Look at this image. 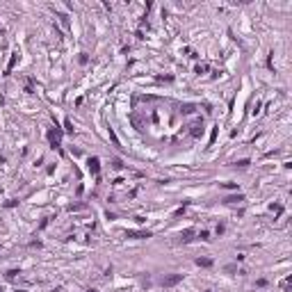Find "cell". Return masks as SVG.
Returning a JSON list of instances; mask_svg holds the SVG:
<instances>
[{
    "label": "cell",
    "mask_w": 292,
    "mask_h": 292,
    "mask_svg": "<svg viewBox=\"0 0 292 292\" xmlns=\"http://www.w3.org/2000/svg\"><path fill=\"white\" fill-rule=\"evenodd\" d=\"M215 231H217V235H222V233L226 231V226H224V224H217V228H215Z\"/></svg>",
    "instance_id": "2e32d148"
},
{
    "label": "cell",
    "mask_w": 292,
    "mask_h": 292,
    "mask_svg": "<svg viewBox=\"0 0 292 292\" xmlns=\"http://www.w3.org/2000/svg\"><path fill=\"white\" fill-rule=\"evenodd\" d=\"M183 281V274H169V276H162L160 278V285L162 288H173V285H178Z\"/></svg>",
    "instance_id": "6da1fadb"
},
{
    "label": "cell",
    "mask_w": 292,
    "mask_h": 292,
    "mask_svg": "<svg viewBox=\"0 0 292 292\" xmlns=\"http://www.w3.org/2000/svg\"><path fill=\"white\" fill-rule=\"evenodd\" d=\"M240 201H244V194H231L224 199V203H240Z\"/></svg>",
    "instance_id": "8992f818"
},
{
    "label": "cell",
    "mask_w": 292,
    "mask_h": 292,
    "mask_svg": "<svg viewBox=\"0 0 292 292\" xmlns=\"http://www.w3.org/2000/svg\"><path fill=\"white\" fill-rule=\"evenodd\" d=\"M208 71V64H201V66H196V73H206Z\"/></svg>",
    "instance_id": "d6986e66"
},
{
    "label": "cell",
    "mask_w": 292,
    "mask_h": 292,
    "mask_svg": "<svg viewBox=\"0 0 292 292\" xmlns=\"http://www.w3.org/2000/svg\"><path fill=\"white\" fill-rule=\"evenodd\" d=\"M64 126H66V132H73V123H71V121H69V119H66V121H64Z\"/></svg>",
    "instance_id": "e0dca14e"
},
{
    "label": "cell",
    "mask_w": 292,
    "mask_h": 292,
    "mask_svg": "<svg viewBox=\"0 0 292 292\" xmlns=\"http://www.w3.org/2000/svg\"><path fill=\"white\" fill-rule=\"evenodd\" d=\"M126 237H132V240H148L153 237L151 231H126Z\"/></svg>",
    "instance_id": "3957f363"
},
{
    "label": "cell",
    "mask_w": 292,
    "mask_h": 292,
    "mask_svg": "<svg viewBox=\"0 0 292 292\" xmlns=\"http://www.w3.org/2000/svg\"><path fill=\"white\" fill-rule=\"evenodd\" d=\"M194 110H196V105H192V103H185V105H181V112H183V114H192Z\"/></svg>",
    "instance_id": "9c48e42d"
},
{
    "label": "cell",
    "mask_w": 292,
    "mask_h": 292,
    "mask_svg": "<svg viewBox=\"0 0 292 292\" xmlns=\"http://www.w3.org/2000/svg\"><path fill=\"white\" fill-rule=\"evenodd\" d=\"M224 272H226V274H235V272H237V265H235V263H231V265L224 267Z\"/></svg>",
    "instance_id": "30bf717a"
},
{
    "label": "cell",
    "mask_w": 292,
    "mask_h": 292,
    "mask_svg": "<svg viewBox=\"0 0 292 292\" xmlns=\"http://www.w3.org/2000/svg\"><path fill=\"white\" fill-rule=\"evenodd\" d=\"M189 128H192V137H201L203 135V119H196Z\"/></svg>",
    "instance_id": "277c9868"
},
{
    "label": "cell",
    "mask_w": 292,
    "mask_h": 292,
    "mask_svg": "<svg viewBox=\"0 0 292 292\" xmlns=\"http://www.w3.org/2000/svg\"><path fill=\"white\" fill-rule=\"evenodd\" d=\"M82 208H85V203H71L69 210H82Z\"/></svg>",
    "instance_id": "9a60e30c"
},
{
    "label": "cell",
    "mask_w": 292,
    "mask_h": 292,
    "mask_svg": "<svg viewBox=\"0 0 292 292\" xmlns=\"http://www.w3.org/2000/svg\"><path fill=\"white\" fill-rule=\"evenodd\" d=\"M199 267H212V258H196Z\"/></svg>",
    "instance_id": "ba28073f"
},
{
    "label": "cell",
    "mask_w": 292,
    "mask_h": 292,
    "mask_svg": "<svg viewBox=\"0 0 292 292\" xmlns=\"http://www.w3.org/2000/svg\"><path fill=\"white\" fill-rule=\"evenodd\" d=\"M290 283H292V278L288 276V278H285L283 283H281V290H283V292H288V290H290Z\"/></svg>",
    "instance_id": "7c38bea8"
},
{
    "label": "cell",
    "mask_w": 292,
    "mask_h": 292,
    "mask_svg": "<svg viewBox=\"0 0 292 292\" xmlns=\"http://www.w3.org/2000/svg\"><path fill=\"white\" fill-rule=\"evenodd\" d=\"M256 285H258V288H265V285H267V278H258Z\"/></svg>",
    "instance_id": "ac0fdd59"
},
{
    "label": "cell",
    "mask_w": 292,
    "mask_h": 292,
    "mask_svg": "<svg viewBox=\"0 0 292 292\" xmlns=\"http://www.w3.org/2000/svg\"><path fill=\"white\" fill-rule=\"evenodd\" d=\"M16 203H18L16 199H12V201H7V203H5V206H7V208H14V206H16Z\"/></svg>",
    "instance_id": "7402d4cb"
},
{
    "label": "cell",
    "mask_w": 292,
    "mask_h": 292,
    "mask_svg": "<svg viewBox=\"0 0 292 292\" xmlns=\"http://www.w3.org/2000/svg\"><path fill=\"white\" fill-rule=\"evenodd\" d=\"M87 164H89V171L94 173V176H98V171H101V160H98V158H89V160H87Z\"/></svg>",
    "instance_id": "5b68a950"
},
{
    "label": "cell",
    "mask_w": 292,
    "mask_h": 292,
    "mask_svg": "<svg viewBox=\"0 0 292 292\" xmlns=\"http://www.w3.org/2000/svg\"><path fill=\"white\" fill-rule=\"evenodd\" d=\"M208 292H210V290H208Z\"/></svg>",
    "instance_id": "d4e9b609"
},
{
    "label": "cell",
    "mask_w": 292,
    "mask_h": 292,
    "mask_svg": "<svg viewBox=\"0 0 292 292\" xmlns=\"http://www.w3.org/2000/svg\"><path fill=\"white\" fill-rule=\"evenodd\" d=\"M272 208H274L276 215H281V212H283V206H278V203H276V206H272Z\"/></svg>",
    "instance_id": "ffe728a7"
},
{
    "label": "cell",
    "mask_w": 292,
    "mask_h": 292,
    "mask_svg": "<svg viewBox=\"0 0 292 292\" xmlns=\"http://www.w3.org/2000/svg\"><path fill=\"white\" fill-rule=\"evenodd\" d=\"M16 274H18V269H9V272H7V278H14Z\"/></svg>",
    "instance_id": "44dd1931"
},
{
    "label": "cell",
    "mask_w": 292,
    "mask_h": 292,
    "mask_svg": "<svg viewBox=\"0 0 292 292\" xmlns=\"http://www.w3.org/2000/svg\"><path fill=\"white\" fill-rule=\"evenodd\" d=\"M48 139H50V144H53V148H60V139H62V130L55 126V128H50L48 130Z\"/></svg>",
    "instance_id": "7a4b0ae2"
},
{
    "label": "cell",
    "mask_w": 292,
    "mask_h": 292,
    "mask_svg": "<svg viewBox=\"0 0 292 292\" xmlns=\"http://www.w3.org/2000/svg\"><path fill=\"white\" fill-rule=\"evenodd\" d=\"M192 235H194V228L183 231V233H181V242H189V240H192Z\"/></svg>",
    "instance_id": "52a82bcc"
},
{
    "label": "cell",
    "mask_w": 292,
    "mask_h": 292,
    "mask_svg": "<svg viewBox=\"0 0 292 292\" xmlns=\"http://www.w3.org/2000/svg\"><path fill=\"white\" fill-rule=\"evenodd\" d=\"M112 167H114V169H121V167H123V162H121L119 158H114V160H112Z\"/></svg>",
    "instance_id": "5bb4252c"
},
{
    "label": "cell",
    "mask_w": 292,
    "mask_h": 292,
    "mask_svg": "<svg viewBox=\"0 0 292 292\" xmlns=\"http://www.w3.org/2000/svg\"><path fill=\"white\" fill-rule=\"evenodd\" d=\"M16 292H23V290H16Z\"/></svg>",
    "instance_id": "cb8c5ba5"
},
{
    "label": "cell",
    "mask_w": 292,
    "mask_h": 292,
    "mask_svg": "<svg viewBox=\"0 0 292 292\" xmlns=\"http://www.w3.org/2000/svg\"><path fill=\"white\" fill-rule=\"evenodd\" d=\"M233 164H235V167H240V169H244V167H249L251 162L247 160V158H244V160H237V162H233Z\"/></svg>",
    "instance_id": "8fae6325"
},
{
    "label": "cell",
    "mask_w": 292,
    "mask_h": 292,
    "mask_svg": "<svg viewBox=\"0 0 292 292\" xmlns=\"http://www.w3.org/2000/svg\"><path fill=\"white\" fill-rule=\"evenodd\" d=\"M87 292H96V290H87Z\"/></svg>",
    "instance_id": "603a6c76"
},
{
    "label": "cell",
    "mask_w": 292,
    "mask_h": 292,
    "mask_svg": "<svg viewBox=\"0 0 292 292\" xmlns=\"http://www.w3.org/2000/svg\"><path fill=\"white\" fill-rule=\"evenodd\" d=\"M199 240L208 242V240H210V233H208V231H201V233H199Z\"/></svg>",
    "instance_id": "4fadbf2b"
}]
</instances>
